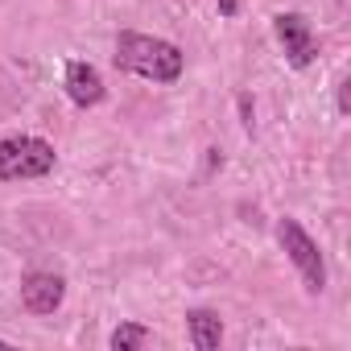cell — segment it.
<instances>
[{
  "mask_svg": "<svg viewBox=\"0 0 351 351\" xmlns=\"http://www.w3.org/2000/svg\"><path fill=\"white\" fill-rule=\"evenodd\" d=\"M351 112V99H347V79H339V116Z\"/></svg>",
  "mask_w": 351,
  "mask_h": 351,
  "instance_id": "9",
  "label": "cell"
},
{
  "mask_svg": "<svg viewBox=\"0 0 351 351\" xmlns=\"http://www.w3.org/2000/svg\"><path fill=\"white\" fill-rule=\"evenodd\" d=\"M58 153L50 141L42 136H29V132H17V136H5L0 141V182H21V178H46L54 169Z\"/></svg>",
  "mask_w": 351,
  "mask_h": 351,
  "instance_id": "2",
  "label": "cell"
},
{
  "mask_svg": "<svg viewBox=\"0 0 351 351\" xmlns=\"http://www.w3.org/2000/svg\"><path fill=\"white\" fill-rule=\"evenodd\" d=\"M66 95H71V104L75 108H95V104H104V95H108V87H104V75L91 66V62H66Z\"/></svg>",
  "mask_w": 351,
  "mask_h": 351,
  "instance_id": "6",
  "label": "cell"
},
{
  "mask_svg": "<svg viewBox=\"0 0 351 351\" xmlns=\"http://www.w3.org/2000/svg\"><path fill=\"white\" fill-rule=\"evenodd\" d=\"M277 244H281V252L289 256V265L298 269L306 293H322V289H326V261H322L314 236H310L298 219L285 215V219H277Z\"/></svg>",
  "mask_w": 351,
  "mask_h": 351,
  "instance_id": "3",
  "label": "cell"
},
{
  "mask_svg": "<svg viewBox=\"0 0 351 351\" xmlns=\"http://www.w3.org/2000/svg\"><path fill=\"white\" fill-rule=\"evenodd\" d=\"M0 347H9V339H0Z\"/></svg>",
  "mask_w": 351,
  "mask_h": 351,
  "instance_id": "11",
  "label": "cell"
},
{
  "mask_svg": "<svg viewBox=\"0 0 351 351\" xmlns=\"http://www.w3.org/2000/svg\"><path fill=\"white\" fill-rule=\"evenodd\" d=\"M66 298V281L58 273H29L21 281V306L29 314H54Z\"/></svg>",
  "mask_w": 351,
  "mask_h": 351,
  "instance_id": "5",
  "label": "cell"
},
{
  "mask_svg": "<svg viewBox=\"0 0 351 351\" xmlns=\"http://www.w3.org/2000/svg\"><path fill=\"white\" fill-rule=\"evenodd\" d=\"M153 335H149V326H141V322H120L116 330H112V351H136V347H145Z\"/></svg>",
  "mask_w": 351,
  "mask_h": 351,
  "instance_id": "8",
  "label": "cell"
},
{
  "mask_svg": "<svg viewBox=\"0 0 351 351\" xmlns=\"http://www.w3.org/2000/svg\"><path fill=\"white\" fill-rule=\"evenodd\" d=\"M215 9H219L223 17H236V13H240V0H215Z\"/></svg>",
  "mask_w": 351,
  "mask_h": 351,
  "instance_id": "10",
  "label": "cell"
},
{
  "mask_svg": "<svg viewBox=\"0 0 351 351\" xmlns=\"http://www.w3.org/2000/svg\"><path fill=\"white\" fill-rule=\"evenodd\" d=\"M273 34H277L281 50H285V62H289L293 71H306V66L318 58V38H314L310 21H306L302 13H277V17H273Z\"/></svg>",
  "mask_w": 351,
  "mask_h": 351,
  "instance_id": "4",
  "label": "cell"
},
{
  "mask_svg": "<svg viewBox=\"0 0 351 351\" xmlns=\"http://www.w3.org/2000/svg\"><path fill=\"white\" fill-rule=\"evenodd\" d=\"M186 330H191V343L199 351H215L223 343V322L215 310H191L186 314Z\"/></svg>",
  "mask_w": 351,
  "mask_h": 351,
  "instance_id": "7",
  "label": "cell"
},
{
  "mask_svg": "<svg viewBox=\"0 0 351 351\" xmlns=\"http://www.w3.org/2000/svg\"><path fill=\"white\" fill-rule=\"evenodd\" d=\"M116 66L128 71V75H141L149 83H178L182 79V50L165 42V38H153V34H136V29H124L116 38Z\"/></svg>",
  "mask_w": 351,
  "mask_h": 351,
  "instance_id": "1",
  "label": "cell"
}]
</instances>
